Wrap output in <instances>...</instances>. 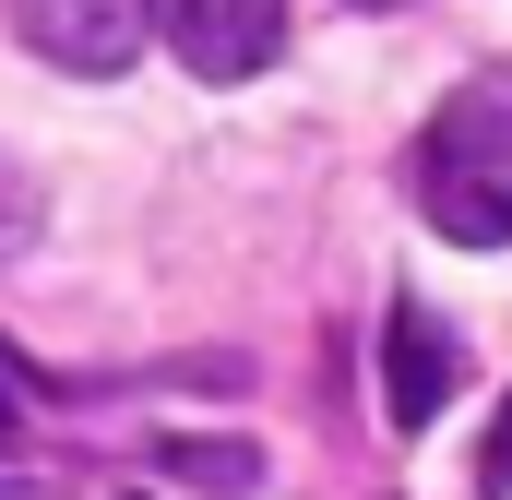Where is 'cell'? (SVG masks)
<instances>
[{"mask_svg": "<svg viewBox=\"0 0 512 500\" xmlns=\"http://www.w3.org/2000/svg\"><path fill=\"white\" fill-rule=\"evenodd\" d=\"M167 477H191V489H262V453H239V441H167Z\"/></svg>", "mask_w": 512, "mask_h": 500, "instance_id": "cell-5", "label": "cell"}, {"mask_svg": "<svg viewBox=\"0 0 512 500\" xmlns=\"http://www.w3.org/2000/svg\"><path fill=\"white\" fill-rule=\"evenodd\" d=\"M453 370H465V346H453L417 298H393V322H382V393H393V429H429V417L453 405Z\"/></svg>", "mask_w": 512, "mask_h": 500, "instance_id": "cell-4", "label": "cell"}, {"mask_svg": "<svg viewBox=\"0 0 512 500\" xmlns=\"http://www.w3.org/2000/svg\"><path fill=\"white\" fill-rule=\"evenodd\" d=\"M12 12V36L48 60V72H131V48H143V0H0Z\"/></svg>", "mask_w": 512, "mask_h": 500, "instance_id": "cell-3", "label": "cell"}, {"mask_svg": "<svg viewBox=\"0 0 512 500\" xmlns=\"http://www.w3.org/2000/svg\"><path fill=\"white\" fill-rule=\"evenodd\" d=\"M143 36H167L179 72H203V84H251L286 48V0H143Z\"/></svg>", "mask_w": 512, "mask_h": 500, "instance_id": "cell-2", "label": "cell"}, {"mask_svg": "<svg viewBox=\"0 0 512 500\" xmlns=\"http://www.w3.org/2000/svg\"><path fill=\"white\" fill-rule=\"evenodd\" d=\"M12 429H24V381L0 370V453H12Z\"/></svg>", "mask_w": 512, "mask_h": 500, "instance_id": "cell-7", "label": "cell"}, {"mask_svg": "<svg viewBox=\"0 0 512 500\" xmlns=\"http://www.w3.org/2000/svg\"><path fill=\"white\" fill-rule=\"evenodd\" d=\"M358 12H405V0H358Z\"/></svg>", "mask_w": 512, "mask_h": 500, "instance_id": "cell-9", "label": "cell"}, {"mask_svg": "<svg viewBox=\"0 0 512 500\" xmlns=\"http://www.w3.org/2000/svg\"><path fill=\"white\" fill-rule=\"evenodd\" d=\"M0 500H60V489H36V477H0Z\"/></svg>", "mask_w": 512, "mask_h": 500, "instance_id": "cell-8", "label": "cell"}, {"mask_svg": "<svg viewBox=\"0 0 512 500\" xmlns=\"http://www.w3.org/2000/svg\"><path fill=\"white\" fill-rule=\"evenodd\" d=\"M417 203L453 250H512V72H465L417 131Z\"/></svg>", "mask_w": 512, "mask_h": 500, "instance_id": "cell-1", "label": "cell"}, {"mask_svg": "<svg viewBox=\"0 0 512 500\" xmlns=\"http://www.w3.org/2000/svg\"><path fill=\"white\" fill-rule=\"evenodd\" d=\"M477 489L512 500V393H501V417H489V453H477Z\"/></svg>", "mask_w": 512, "mask_h": 500, "instance_id": "cell-6", "label": "cell"}]
</instances>
